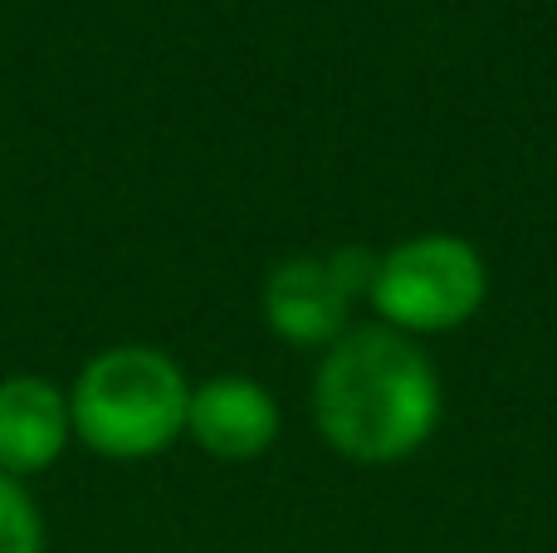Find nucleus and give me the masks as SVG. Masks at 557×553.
<instances>
[{"label":"nucleus","mask_w":557,"mask_h":553,"mask_svg":"<svg viewBox=\"0 0 557 553\" xmlns=\"http://www.w3.org/2000/svg\"><path fill=\"white\" fill-rule=\"evenodd\" d=\"M490 294L484 255L460 235H416L376 260L367 299L396 333H445L480 314Z\"/></svg>","instance_id":"obj_3"},{"label":"nucleus","mask_w":557,"mask_h":553,"mask_svg":"<svg viewBox=\"0 0 557 553\" xmlns=\"http://www.w3.org/2000/svg\"><path fill=\"white\" fill-rule=\"evenodd\" d=\"M186 431L215 460H255L274 446L278 407L255 378H211L191 388Z\"/></svg>","instance_id":"obj_4"},{"label":"nucleus","mask_w":557,"mask_h":553,"mask_svg":"<svg viewBox=\"0 0 557 553\" xmlns=\"http://www.w3.org/2000/svg\"><path fill=\"white\" fill-rule=\"evenodd\" d=\"M0 553H45V525L15 476L0 470Z\"/></svg>","instance_id":"obj_7"},{"label":"nucleus","mask_w":557,"mask_h":553,"mask_svg":"<svg viewBox=\"0 0 557 553\" xmlns=\"http://www.w3.org/2000/svg\"><path fill=\"white\" fill-rule=\"evenodd\" d=\"M376 260H382V255L362 250V245H343V250H337V255H327V265H333L337 284H343V290H347V299H352V294H372Z\"/></svg>","instance_id":"obj_8"},{"label":"nucleus","mask_w":557,"mask_h":553,"mask_svg":"<svg viewBox=\"0 0 557 553\" xmlns=\"http://www.w3.org/2000/svg\"><path fill=\"white\" fill-rule=\"evenodd\" d=\"M313 411L327 446L362 466H392L431 441L441 421V378L396 329H357L323 358Z\"/></svg>","instance_id":"obj_1"},{"label":"nucleus","mask_w":557,"mask_h":553,"mask_svg":"<svg viewBox=\"0 0 557 553\" xmlns=\"http://www.w3.org/2000/svg\"><path fill=\"white\" fill-rule=\"evenodd\" d=\"M69 397L49 378H5L0 382V470L5 476H35L54 466L69 446Z\"/></svg>","instance_id":"obj_5"},{"label":"nucleus","mask_w":557,"mask_h":553,"mask_svg":"<svg viewBox=\"0 0 557 553\" xmlns=\"http://www.w3.org/2000/svg\"><path fill=\"white\" fill-rule=\"evenodd\" d=\"M186 407H191V388L182 368L143 343L98 353L78 372L69 397L78 441L113 460H143L166 451L186 431Z\"/></svg>","instance_id":"obj_2"},{"label":"nucleus","mask_w":557,"mask_h":553,"mask_svg":"<svg viewBox=\"0 0 557 553\" xmlns=\"http://www.w3.org/2000/svg\"><path fill=\"white\" fill-rule=\"evenodd\" d=\"M347 290L327 260H284L264 284V319L288 343H327L347 323Z\"/></svg>","instance_id":"obj_6"}]
</instances>
